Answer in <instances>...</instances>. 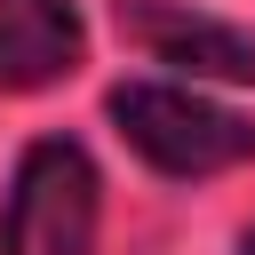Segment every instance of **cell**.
Wrapping results in <instances>:
<instances>
[{
    "mask_svg": "<svg viewBox=\"0 0 255 255\" xmlns=\"http://www.w3.org/2000/svg\"><path fill=\"white\" fill-rule=\"evenodd\" d=\"M80 64L72 0H0V88H56Z\"/></svg>",
    "mask_w": 255,
    "mask_h": 255,
    "instance_id": "277c9868",
    "label": "cell"
},
{
    "mask_svg": "<svg viewBox=\"0 0 255 255\" xmlns=\"http://www.w3.org/2000/svg\"><path fill=\"white\" fill-rule=\"evenodd\" d=\"M239 255H255V231H247V247H239Z\"/></svg>",
    "mask_w": 255,
    "mask_h": 255,
    "instance_id": "5b68a950",
    "label": "cell"
},
{
    "mask_svg": "<svg viewBox=\"0 0 255 255\" xmlns=\"http://www.w3.org/2000/svg\"><path fill=\"white\" fill-rule=\"evenodd\" d=\"M120 135L159 167V175H223L239 159H255V128L191 88H159V80H128L112 96Z\"/></svg>",
    "mask_w": 255,
    "mask_h": 255,
    "instance_id": "6da1fadb",
    "label": "cell"
},
{
    "mask_svg": "<svg viewBox=\"0 0 255 255\" xmlns=\"http://www.w3.org/2000/svg\"><path fill=\"white\" fill-rule=\"evenodd\" d=\"M0 255H96V167L72 135H40L0 207Z\"/></svg>",
    "mask_w": 255,
    "mask_h": 255,
    "instance_id": "7a4b0ae2",
    "label": "cell"
},
{
    "mask_svg": "<svg viewBox=\"0 0 255 255\" xmlns=\"http://www.w3.org/2000/svg\"><path fill=\"white\" fill-rule=\"evenodd\" d=\"M120 24L159 64H183V72H207V80H255V40H239L231 24H207V16L167 8V0H120Z\"/></svg>",
    "mask_w": 255,
    "mask_h": 255,
    "instance_id": "3957f363",
    "label": "cell"
}]
</instances>
